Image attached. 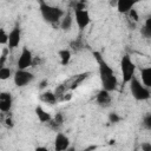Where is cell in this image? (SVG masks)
I'll return each mask as SVG.
<instances>
[{"label": "cell", "mask_w": 151, "mask_h": 151, "mask_svg": "<svg viewBox=\"0 0 151 151\" xmlns=\"http://www.w3.org/2000/svg\"><path fill=\"white\" fill-rule=\"evenodd\" d=\"M97 64H98V70H99V78H100V83H101V88L109 92L116 91L118 88V79L112 70V67L106 63V60L104 59V57L97 52L93 51L92 52Z\"/></svg>", "instance_id": "1"}, {"label": "cell", "mask_w": 151, "mask_h": 151, "mask_svg": "<svg viewBox=\"0 0 151 151\" xmlns=\"http://www.w3.org/2000/svg\"><path fill=\"white\" fill-rule=\"evenodd\" d=\"M39 11H40L42 19L51 25H55L58 22L60 24L61 19L66 14L64 12V9H61L60 7L52 6V5L47 4L46 1H39Z\"/></svg>", "instance_id": "2"}, {"label": "cell", "mask_w": 151, "mask_h": 151, "mask_svg": "<svg viewBox=\"0 0 151 151\" xmlns=\"http://www.w3.org/2000/svg\"><path fill=\"white\" fill-rule=\"evenodd\" d=\"M129 88H130V92H131L132 97L136 100H139V101L147 100L151 96L150 90L146 86H144L143 83L136 77H133L131 79V81L129 83Z\"/></svg>", "instance_id": "3"}, {"label": "cell", "mask_w": 151, "mask_h": 151, "mask_svg": "<svg viewBox=\"0 0 151 151\" xmlns=\"http://www.w3.org/2000/svg\"><path fill=\"white\" fill-rule=\"evenodd\" d=\"M120 70H122V77H123V85L129 84L131 79L134 77L136 65L131 60V57L129 54H124L120 60Z\"/></svg>", "instance_id": "4"}, {"label": "cell", "mask_w": 151, "mask_h": 151, "mask_svg": "<svg viewBox=\"0 0 151 151\" xmlns=\"http://www.w3.org/2000/svg\"><path fill=\"white\" fill-rule=\"evenodd\" d=\"M33 60H34V57H33L31 50H28L26 46L22 47L21 53H20L18 61H17L18 70H27L28 67L33 66Z\"/></svg>", "instance_id": "5"}, {"label": "cell", "mask_w": 151, "mask_h": 151, "mask_svg": "<svg viewBox=\"0 0 151 151\" xmlns=\"http://www.w3.org/2000/svg\"><path fill=\"white\" fill-rule=\"evenodd\" d=\"M33 79H34L33 73H31L27 70H17L13 76L14 84L18 87H24V86L28 85L29 83L33 81Z\"/></svg>", "instance_id": "6"}, {"label": "cell", "mask_w": 151, "mask_h": 151, "mask_svg": "<svg viewBox=\"0 0 151 151\" xmlns=\"http://www.w3.org/2000/svg\"><path fill=\"white\" fill-rule=\"evenodd\" d=\"M74 20L79 28V31H84L91 22L90 13L86 8L84 9H74Z\"/></svg>", "instance_id": "7"}, {"label": "cell", "mask_w": 151, "mask_h": 151, "mask_svg": "<svg viewBox=\"0 0 151 151\" xmlns=\"http://www.w3.org/2000/svg\"><path fill=\"white\" fill-rule=\"evenodd\" d=\"M92 73L91 72H81V73H78V74H74L72 76L71 78H68L67 80L64 81V84L66 85L67 90L68 91H72V90H76L77 87L80 86V84L83 81H85Z\"/></svg>", "instance_id": "8"}, {"label": "cell", "mask_w": 151, "mask_h": 151, "mask_svg": "<svg viewBox=\"0 0 151 151\" xmlns=\"http://www.w3.org/2000/svg\"><path fill=\"white\" fill-rule=\"evenodd\" d=\"M20 40H21V28L19 25H15L12 28V31L8 33V44H7L8 48L13 50L18 47L20 44Z\"/></svg>", "instance_id": "9"}, {"label": "cell", "mask_w": 151, "mask_h": 151, "mask_svg": "<svg viewBox=\"0 0 151 151\" xmlns=\"http://www.w3.org/2000/svg\"><path fill=\"white\" fill-rule=\"evenodd\" d=\"M70 146L68 137L61 132H58L54 138V151H66Z\"/></svg>", "instance_id": "10"}, {"label": "cell", "mask_w": 151, "mask_h": 151, "mask_svg": "<svg viewBox=\"0 0 151 151\" xmlns=\"http://www.w3.org/2000/svg\"><path fill=\"white\" fill-rule=\"evenodd\" d=\"M13 105V97L9 92H1L0 93V111L2 113H7L11 111Z\"/></svg>", "instance_id": "11"}, {"label": "cell", "mask_w": 151, "mask_h": 151, "mask_svg": "<svg viewBox=\"0 0 151 151\" xmlns=\"http://www.w3.org/2000/svg\"><path fill=\"white\" fill-rule=\"evenodd\" d=\"M96 101L100 107H109L111 104V94L109 91L105 90H100L98 91L97 96H96Z\"/></svg>", "instance_id": "12"}, {"label": "cell", "mask_w": 151, "mask_h": 151, "mask_svg": "<svg viewBox=\"0 0 151 151\" xmlns=\"http://www.w3.org/2000/svg\"><path fill=\"white\" fill-rule=\"evenodd\" d=\"M134 2L133 1H129V0H119L117 1V11L122 14H129V12L133 8Z\"/></svg>", "instance_id": "13"}, {"label": "cell", "mask_w": 151, "mask_h": 151, "mask_svg": "<svg viewBox=\"0 0 151 151\" xmlns=\"http://www.w3.org/2000/svg\"><path fill=\"white\" fill-rule=\"evenodd\" d=\"M47 125L52 129V130H54V131H57V132H59V130H60V127L64 125V114L63 113H57L52 119H51V122L50 123H47Z\"/></svg>", "instance_id": "14"}, {"label": "cell", "mask_w": 151, "mask_h": 151, "mask_svg": "<svg viewBox=\"0 0 151 151\" xmlns=\"http://www.w3.org/2000/svg\"><path fill=\"white\" fill-rule=\"evenodd\" d=\"M34 112H35V116L38 117V119H39V122L40 123H50L51 122V119H52V116L47 112V111H45L41 106H37L35 107V110H34Z\"/></svg>", "instance_id": "15"}, {"label": "cell", "mask_w": 151, "mask_h": 151, "mask_svg": "<svg viewBox=\"0 0 151 151\" xmlns=\"http://www.w3.org/2000/svg\"><path fill=\"white\" fill-rule=\"evenodd\" d=\"M140 78L143 85L146 86L147 88H151V66L140 68Z\"/></svg>", "instance_id": "16"}, {"label": "cell", "mask_w": 151, "mask_h": 151, "mask_svg": "<svg viewBox=\"0 0 151 151\" xmlns=\"http://www.w3.org/2000/svg\"><path fill=\"white\" fill-rule=\"evenodd\" d=\"M39 98H40V100H41L42 103L48 104V105H54V104L58 103V100H57V98H55L53 91H45V92H42V93L40 94Z\"/></svg>", "instance_id": "17"}, {"label": "cell", "mask_w": 151, "mask_h": 151, "mask_svg": "<svg viewBox=\"0 0 151 151\" xmlns=\"http://www.w3.org/2000/svg\"><path fill=\"white\" fill-rule=\"evenodd\" d=\"M53 92H54V96H55L57 100H58V101H63V100H64V97H65V94L68 92V90H67L66 85H65L64 83H61V84L57 85V87L54 88Z\"/></svg>", "instance_id": "18"}, {"label": "cell", "mask_w": 151, "mask_h": 151, "mask_svg": "<svg viewBox=\"0 0 151 151\" xmlns=\"http://www.w3.org/2000/svg\"><path fill=\"white\" fill-rule=\"evenodd\" d=\"M72 22H73V18L70 13H66L65 17L61 19L60 21V28L63 31H70L72 27Z\"/></svg>", "instance_id": "19"}, {"label": "cell", "mask_w": 151, "mask_h": 151, "mask_svg": "<svg viewBox=\"0 0 151 151\" xmlns=\"http://www.w3.org/2000/svg\"><path fill=\"white\" fill-rule=\"evenodd\" d=\"M58 55H59V59H60V64L63 66L67 65L71 60V51L67 50V48H63L58 52Z\"/></svg>", "instance_id": "20"}, {"label": "cell", "mask_w": 151, "mask_h": 151, "mask_svg": "<svg viewBox=\"0 0 151 151\" xmlns=\"http://www.w3.org/2000/svg\"><path fill=\"white\" fill-rule=\"evenodd\" d=\"M140 33L143 37L147 38V39H151V17H149L145 22H144V26L142 27L140 29Z\"/></svg>", "instance_id": "21"}, {"label": "cell", "mask_w": 151, "mask_h": 151, "mask_svg": "<svg viewBox=\"0 0 151 151\" xmlns=\"http://www.w3.org/2000/svg\"><path fill=\"white\" fill-rule=\"evenodd\" d=\"M70 47H71V48H72L74 52H78V51L83 50V48L85 47V45H84V42H83L81 38H78V39L72 40V41L70 42Z\"/></svg>", "instance_id": "22"}, {"label": "cell", "mask_w": 151, "mask_h": 151, "mask_svg": "<svg viewBox=\"0 0 151 151\" xmlns=\"http://www.w3.org/2000/svg\"><path fill=\"white\" fill-rule=\"evenodd\" d=\"M12 76V70L9 68V67H2V68H0V79L1 80H6V79H8L9 77Z\"/></svg>", "instance_id": "23"}, {"label": "cell", "mask_w": 151, "mask_h": 151, "mask_svg": "<svg viewBox=\"0 0 151 151\" xmlns=\"http://www.w3.org/2000/svg\"><path fill=\"white\" fill-rule=\"evenodd\" d=\"M8 51H9L8 47H2V52H1V55H0V68L5 67V64H6V60H7V55H8Z\"/></svg>", "instance_id": "24"}, {"label": "cell", "mask_w": 151, "mask_h": 151, "mask_svg": "<svg viewBox=\"0 0 151 151\" xmlns=\"http://www.w3.org/2000/svg\"><path fill=\"white\" fill-rule=\"evenodd\" d=\"M142 124L145 129L150 130L151 131V113H146L144 117H143V120H142Z\"/></svg>", "instance_id": "25"}, {"label": "cell", "mask_w": 151, "mask_h": 151, "mask_svg": "<svg viewBox=\"0 0 151 151\" xmlns=\"http://www.w3.org/2000/svg\"><path fill=\"white\" fill-rule=\"evenodd\" d=\"M122 120V117L117 113V112H111V113H109V122L111 123V124H117V123H119Z\"/></svg>", "instance_id": "26"}, {"label": "cell", "mask_w": 151, "mask_h": 151, "mask_svg": "<svg viewBox=\"0 0 151 151\" xmlns=\"http://www.w3.org/2000/svg\"><path fill=\"white\" fill-rule=\"evenodd\" d=\"M0 44L1 45L8 44V33H6V31L4 28L0 29Z\"/></svg>", "instance_id": "27"}, {"label": "cell", "mask_w": 151, "mask_h": 151, "mask_svg": "<svg viewBox=\"0 0 151 151\" xmlns=\"http://www.w3.org/2000/svg\"><path fill=\"white\" fill-rule=\"evenodd\" d=\"M129 19L131 20V21H133V22H137L138 20H139V15H138V12H137V9H134V8H132L130 12H129Z\"/></svg>", "instance_id": "28"}, {"label": "cell", "mask_w": 151, "mask_h": 151, "mask_svg": "<svg viewBox=\"0 0 151 151\" xmlns=\"http://www.w3.org/2000/svg\"><path fill=\"white\" fill-rule=\"evenodd\" d=\"M2 123L6 125V127H8V129H11V127H13V119H12V117L11 116H7V118L5 119V118H2Z\"/></svg>", "instance_id": "29"}, {"label": "cell", "mask_w": 151, "mask_h": 151, "mask_svg": "<svg viewBox=\"0 0 151 151\" xmlns=\"http://www.w3.org/2000/svg\"><path fill=\"white\" fill-rule=\"evenodd\" d=\"M140 150L142 151H151V143L149 142H143L140 144Z\"/></svg>", "instance_id": "30"}, {"label": "cell", "mask_w": 151, "mask_h": 151, "mask_svg": "<svg viewBox=\"0 0 151 151\" xmlns=\"http://www.w3.org/2000/svg\"><path fill=\"white\" fill-rule=\"evenodd\" d=\"M47 84H48V81H47L46 79H44V80H41V81L39 83V90H42V88H45Z\"/></svg>", "instance_id": "31"}, {"label": "cell", "mask_w": 151, "mask_h": 151, "mask_svg": "<svg viewBox=\"0 0 151 151\" xmlns=\"http://www.w3.org/2000/svg\"><path fill=\"white\" fill-rule=\"evenodd\" d=\"M97 147H98L97 145H90V146H87L86 149H84L83 151H94Z\"/></svg>", "instance_id": "32"}, {"label": "cell", "mask_w": 151, "mask_h": 151, "mask_svg": "<svg viewBox=\"0 0 151 151\" xmlns=\"http://www.w3.org/2000/svg\"><path fill=\"white\" fill-rule=\"evenodd\" d=\"M71 98H72V93H71V92H67V93L65 94V97H64V100H63V101H68Z\"/></svg>", "instance_id": "33"}, {"label": "cell", "mask_w": 151, "mask_h": 151, "mask_svg": "<svg viewBox=\"0 0 151 151\" xmlns=\"http://www.w3.org/2000/svg\"><path fill=\"white\" fill-rule=\"evenodd\" d=\"M34 151H48V150H47V147H45V146H38V147H35Z\"/></svg>", "instance_id": "34"}, {"label": "cell", "mask_w": 151, "mask_h": 151, "mask_svg": "<svg viewBox=\"0 0 151 151\" xmlns=\"http://www.w3.org/2000/svg\"><path fill=\"white\" fill-rule=\"evenodd\" d=\"M66 151H77V150H76V147H74V146H70Z\"/></svg>", "instance_id": "35"}, {"label": "cell", "mask_w": 151, "mask_h": 151, "mask_svg": "<svg viewBox=\"0 0 151 151\" xmlns=\"http://www.w3.org/2000/svg\"><path fill=\"white\" fill-rule=\"evenodd\" d=\"M134 151H138V150H134Z\"/></svg>", "instance_id": "36"}]
</instances>
